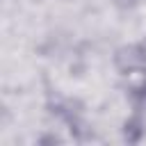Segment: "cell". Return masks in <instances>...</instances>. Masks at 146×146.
<instances>
[]
</instances>
